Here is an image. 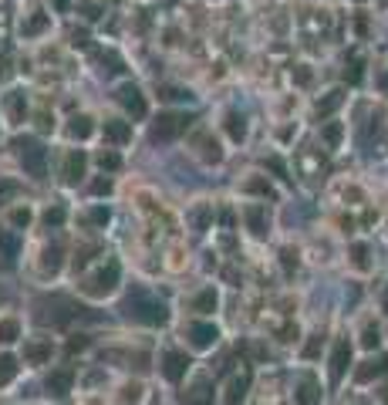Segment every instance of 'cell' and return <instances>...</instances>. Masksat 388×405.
<instances>
[{"mask_svg": "<svg viewBox=\"0 0 388 405\" xmlns=\"http://www.w3.org/2000/svg\"><path fill=\"white\" fill-rule=\"evenodd\" d=\"M118 280H122L118 260H105V264H98L88 277L78 280V294L88 297V301H105V297H112L118 290Z\"/></svg>", "mask_w": 388, "mask_h": 405, "instance_id": "1", "label": "cell"}, {"mask_svg": "<svg viewBox=\"0 0 388 405\" xmlns=\"http://www.w3.org/2000/svg\"><path fill=\"white\" fill-rule=\"evenodd\" d=\"M125 314L129 318H136V321H142V325H166L169 321V308L159 301V297H152L149 290L136 287L132 290V297H129V304H125Z\"/></svg>", "mask_w": 388, "mask_h": 405, "instance_id": "2", "label": "cell"}, {"mask_svg": "<svg viewBox=\"0 0 388 405\" xmlns=\"http://www.w3.org/2000/svg\"><path fill=\"white\" fill-rule=\"evenodd\" d=\"M14 155H17V162L34 176V179H44V173H48V149L41 145L38 138H31V135L17 138V142H14Z\"/></svg>", "mask_w": 388, "mask_h": 405, "instance_id": "3", "label": "cell"}, {"mask_svg": "<svg viewBox=\"0 0 388 405\" xmlns=\"http://www.w3.org/2000/svg\"><path fill=\"white\" fill-rule=\"evenodd\" d=\"M159 371H162V378H166V382L179 385V382L186 378V371H189V355H186L182 348L166 345L162 351H159Z\"/></svg>", "mask_w": 388, "mask_h": 405, "instance_id": "4", "label": "cell"}, {"mask_svg": "<svg viewBox=\"0 0 388 405\" xmlns=\"http://www.w3.org/2000/svg\"><path fill=\"white\" fill-rule=\"evenodd\" d=\"M189 122L193 118L186 115V112H162V115L152 122V138L155 142H173L179 135L189 129Z\"/></svg>", "mask_w": 388, "mask_h": 405, "instance_id": "5", "label": "cell"}, {"mask_svg": "<svg viewBox=\"0 0 388 405\" xmlns=\"http://www.w3.org/2000/svg\"><path fill=\"white\" fill-rule=\"evenodd\" d=\"M182 338H186V345L193 348V351H210L220 341V328H216L213 321H189L182 328Z\"/></svg>", "mask_w": 388, "mask_h": 405, "instance_id": "6", "label": "cell"}, {"mask_svg": "<svg viewBox=\"0 0 388 405\" xmlns=\"http://www.w3.org/2000/svg\"><path fill=\"white\" fill-rule=\"evenodd\" d=\"M115 101L125 108V115H132L136 122L149 115V101H145V95H142V88H138V85H132V81L118 85V88H115Z\"/></svg>", "mask_w": 388, "mask_h": 405, "instance_id": "7", "label": "cell"}, {"mask_svg": "<svg viewBox=\"0 0 388 405\" xmlns=\"http://www.w3.org/2000/svg\"><path fill=\"white\" fill-rule=\"evenodd\" d=\"M348 368H351V341H348V338H338V341L331 345V355H328L331 385H338V382L348 375Z\"/></svg>", "mask_w": 388, "mask_h": 405, "instance_id": "8", "label": "cell"}, {"mask_svg": "<svg viewBox=\"0 0 388 405\" xmlns=\"http://www.w3.org/2000/svg\"><path fill=\"white\" fill-rule=\"evenodd\" d=\"M193 152H196V159H199V162H206V166L223 162V145H220V138H216L210 129L193 132Z\"/></svg>", "mask_w": 388, "mask_h": 405, "instance_id": "9", "label": "cell"}, {"mask_svg": "<svg viewBox=\"0 0 388 405\" xmlns=\"http://www.w3.org/2000/svg\"><path fill=\"white\" fill-rule=\"evenodd\" d=\"M55 338L51 334H34V338H27L24 341V362L27 365H48L51 358H55Z\"/></svg>", "mask_w": 388, "mask_h": 405, "instance_id": "10", "label": "cell"}, {"mask_svg": "<svg viewBox=\"0 0 388 405\" xmlns=\"http://www.w3.org/2000/svg\"><path fill=\"white\" fill-rule=\"evenodd\" d=\"M85 169H88V155L81 149H68L61 155V183L64 186H78L85 179Z\"/></svg>", "mask_w": 388, "mask_h": 405, "instance_id": "11", "label": "cell"}, {"mask_svg": "<svg viewBox=\"0 0 388 405\" xmlns=\"http://www.w3.org/2000/svg\"><path fill=\"white\" fill-rule=\"evenodd\" d=\"M294 405H321V382L314 371H301L294 378Z\"/></svg>", "mask_w": 388, "mask_h": 405, "instance_id": "12", "label": "cell"}, {"mask_svg": "<svg viewBox=\"0 0 388 405\" xmlns=\"http://www.w3.org/2000/svg\"><path fill=\"white\" fill-rule=\"evenodd\" d=\"M51 31V14L48 10H41V7H34V10H27L24 14V20H20V38H41V34H48Z\"/></svg>", "mask_w": 388, "mask_h": 405, "instance_id": "13", "label": "cell"}, {"mask_svg": "<svg viewBox=\"0 0 388 405\" xmlns=\"http://www.w3.org/2000/svg\"><path fill=\"white\" fill-rule=\"evenodd\" d=\"M0 108H3V115L10 125H20L24 118H27V95L20 92V88H10L7 95L0 98Z\"/></svg>", "mask_w": 388, "mask_h": 405, "instance_id": "14", "label": "cell"}, {"mask_svg": "<svg viewBox=\"0 0 388 405\" xmlns=\"http://www.w3.org/2000/svg\"><path fill=\"white\" fill-rule=\"evenodd\" d=\"M247 392H250V371H236L230 375V382L223 388V405H243L247 402Z\"/></svg>", "mask_w": 388, "mask_h": 405, "instance_id": "15", "label": "cell"}, {"mask_svg": "<svg viewBox=\"0 0 388 405\" xmlns=\"http://www.w3.org/2000/svg\"><path fill=\"white\" fill-rule=\"evenodd\" d=\"M243 220H247V230L257 236V240H264L267 233H271V216H267V206H243Z\"/></svg>", "mask_w": 388, "mask_h": 405, "instance_id": "16", "label": "cell"}, {"mask_svg": "<svg viewBox=\"0 0 388 405\" xmlns=\"http://www.w3.org/2000/svg\"><path fill=\"white\" fill-rule=\"evenodd\" d=\"M101 135H105L108 145H125V142H132V122H125V118H105L101 122Z\"/></svg>", "mask_w": 388, "mask_h": 405, "instance_id": "17", "label": "cell"}, {"mask_svg": "<svg viewBox=\"0 0 388 405\" xmlns=\"http://www.w3.org/2000/svg\"><path fill=\"white\" fill-rule=\"evenodd\" d=\"M71 385H75V368H55V371L48 375V382H44L48 395H55V399L68 395V392H71Z\"/></svg>", "mask_w": 388, "mask_h": 405, "instance_id": "18", "label": "cell"}, {"mask_svg": "<svg viewBox=\"0 0 388 405\" xmlns=\"http://www.w3.org/2000/svg\"><path fill=\"white\" fill-rule=\"evenodd\" d=\"M61 264H64V260H61V247H58V243L44 247V250H41V260H38V277H44V280H48V277H58Z\"/></svg>", "mask_w": 388, "mask_h": 405, "instance_id": "19", "label": "cell"}, {"mask_svg": "<svg viewBox=\"0 0 388 405\" xmlns=\"http://www.w3.org/2000/svg\"><path fill=\"white\" fill-rule=\"evenodd\" d=\"M243 193L247 196H260V199H277V186H273L267 176H260V173H253V176H247L243 179Z\"/></svg>", "mask_w": 388, "mask_h": 405, "instance_id": "20", "label": "cell"}, {"mask_svg": "<svg viewBox=\"0 0 388 405\" xmlns=\"http://www.w3.org/2000/svg\"><path fill=\"white\" fill-rule=\"evenodd\" d=\"M64 135L71 138V142H85V138H92L95 135V118L92 115H71L68 118V125H64Z\"/></svg>", "mask_w": 388, "mask_h": 405, "instance_id": "21", "label": "cell"}, {"mask_svg": "<svg viewBox=\"0 0 388 405\" xmlns=\"http://www.w3.org/2000/svg\"><path fill=\"white\" fill-rule=\"evenodd\" d=\"M182 405H213V388H210V378H196L193 385L182 392Z\"/></svg>", "mask_w": 388, "mask_h": 405, "instance_id": "22", "label": "cell"}, {"mask_svg": "<svg viewBox=\"0 0 388 405\" xmlns=\"http://www.w3.org/2000/svg\"><path fill=\"white\" fill-rule=\"evenodd\" d=\"M186 304H189V311H196V314H213L216 304H220V294H216V287H203V290H196Z\"/></svg>", "mask_w": 388, "mask_h": 405, "instance_id": "23", "label": "cell"}, {"mask_svg": "<svg viewBox=\"0 0 388 405\" xmlns=\"http://www.w3.org/2000/svg\"><path fill=\"white\" fill-rule=\"evenodd\" d=\"M223 132L230 135V142H243L247 138V118L240 115L236 108H227L223 112Z\"/></svg>", "mask_w": 388, "mask_h": 405, "instance_id": "24", "label": "cell"}, {"mask_svg": "<svg viewBox=\"0 0 388 405\" xmlns=\"http://www.w3.org/2000/svg\"><path fill=\"white\" fill-rule=\"evenodd\" d=\"M321 142H324V149H341V142H345V122H338V118H328L324 125H321Z\"/></svg>", "mask_w": 388, "mask_h": 405, "instance_id": "25", "label": "cell"}, {"mask_svg": "<svg viewBox=\"0 0 388 405\" xmlns=\"http://www.w3.org/2000/svg\"><path fill=\"white\" fill-rule=\"evenodd\" d=\"M388 371V358H368V362H361V368H354V382H371V378H378V375H385Z\"/></svg>", "mask_w": 388, "mask_h": 405, "instance_id": "26", "label": "cell"}, {"mask_svg": "<svg viewBox=\"0 0 388 405\" xmlns=\"http://www.w3.org/2000/svg\"><path fill=\"white\" fill-rule=\"evenodd\" d=\"M20 341V318L17 314H3L0 318V345L10 348Z\"/></svg>", "mask_w": 388, "mask_h": 405, "instance_id": "27", "label": "cell"}, {"mask_svg": "<svg viewBox=\"0 0 388 405\" xmlns=\"http://www.w3.org/2000/svg\"><path fill=\"white\" fill-rule=\"evenodd\" d=\"M108 220H112V210H108L105 203H98V206H92V210L81 213V223H85V227H92V230H105V227H108Z\"/></svg>", "mask_w": 388, "mask_h": 405, "instance_id": "28", "label": "cell"}, {"mask_svg": "<svg viewBox=\"0 0 388 405\" xmlns=\"http://www.w3.org/2000/svg\"><path fill=\"white\" fill-rule=\"evenodd\" d=\"M210 223H213V206H210V203H196L193 210H189V227H193L196 233H206Z\"/></svg>", "mask_w": 388, "mask_h": 405, "instance_id": "29", "label": "cell"}, {"mask_svg": "<svg viewBox=\"0 0 388 405\" xmlns=\"http://www.w3.org/2000/svg\"><path fill=\"white\" fill-rule=\"evenodd\" d=\"M341 101H345V92H341V88H331V92H324V98L314 101V112L324 118V115H331L334 108H341Z\"/></svg>", "mask_w": 388, "mask_h": 405, "instance_id": "30", "label": "cell"}, {"mask_svg": "<svg viewBox=\"0 0 388 405\" xmlns=\"http://www.w3.org/2000/svg\"><path fill=\"white\" fill-rule=\"evenodd\" d=\"M31 220H34V210H31L27 203H17V206H10V210H7V223H10L14 230H27V227H31Z\"/></svg>", "mask_w": 388, "mask_h": 405, "instance_id": "31", "label": "cell"}, {"mask_svg": "<svg viewBox=\"0 0 388 405\" xmlns=\"http://www.w3.org/2000/svg\"><path fill=\"white\" fill-rule=\"evenodd\" d=\"M17 250H20V236H17V230H3L0 233V257L10 264L14 257H17Z\"/></svg>", "mask_w": 388, "mask_h": 405, "instance_id": "32", "label": "cell"}, {"mask_svg": "<svg viewBox=\"0 0 388 405\" xmlns=\"http://www.w3.org/2000/svg\"><path fill=\"white\" fill-rule=\"evenodd\" d=\"M17 371H20V365H17V358L14 355H0V388H7L14 378H17Z\"/></svg>", "mask_w": 388, "mask_h": 405, "instance_id": "33", "label": "cell"}, {"mask_svg": "<svg viewBox=\"0 0 388 405\" xmlns=\"http://www.w3.org/2000/svg\"><path fill=\"white\" fill-rule=\"evenodd\" d=\"M118 392H122V395H118V402L122 405H138L142 399H145V385H142V382H125Z\"/></svg>", "mask_w": 388, "mask_h": 405, "instance_id": "34", "label": "cell"}, {"mask_svg": "<svg viewBox=\"0 0 388 405\" xmlns=\"http://www.w3.org/2000/svg\"><path fill=\"white\" fill-rule=\"evenodd\" d=\"M348 257H351V267L354 270H371V260H368V247L365 243H351V250H348Z\"/></svg>", "mask_w": 388, "mask_h": 405, "instance_id": "35", "label": "cell"}, {"mask_svg": "<svg viewBox=\"0 0 388 405\" xmlns=\"http://www.w3.org/2000/svg\"><path fill=\"white\" fill-rule=\"evenodd\" d=\"M95 162H98V169H101V173H118V169H122V155L112 152V149L98 152V155H95Z\"/></svg>", "mask_w": 388, "mask_h": 405, "instance_id": "36", "label": "cell"}, {"mask_svg": "<svg viewBox=\"0 0 388 405\" xmlns=\"http://www.w3.org/2000/svg\"><path fill=\"white\" fill-rule=\"evenodd\" d=\"M365 75V58L361 55H351V61H345V78H348V85H358Z\"/></svg>", "mask_w": 388, "mask_h": 405, "instance_id": "37", "label": "cell"}, {"mask_svg": "<svg viewBox=\"0 0 388 405\" xmlns=\"http://www.w3.org/2000/svg\"><path fill=\"white\" fill-rule=\"evenodd\" d=\"M64 220H68V210H64V206H48V210H44V223H48V227H61V223H64Z\"/></svg>", "mask_w": 388, "mask_h": 405, "instance_id": "38", "label": "cell"}, {"mask_svg": "<svg viewBox=\"0 0 388 405\" xmlns=\"http://www.w3.org/2000/svg\"><path fill=\"white\" fill-rule=\"evenodd\" d=\"M378 345H382V338H378V328H371V325H365V328H361V348H368V351H375Z\"/></svg>", "mask_w": 388, "mask_h": 405, "instance_id": "39", "label": "cell"}, {"mask_svg": "<svg viewBox=\"0 0 388 405\" xmlns=\"http://www.w3.org/2000/svg\"><path fill=\"white\" fill-rule=\"evenodd\" d=\"M321 341H324V338H321V334H317V331H314V334H310V341L308 345H304V351H301V355H304V358H317V351H321Z\"/></svg>", "mask_w": 388, "mask_h": 405, "instance_id": "40", "label": "cell"}, {"mask_svg": "<svg viewBox=\"0 0 388 405\" xmlns=\"http://www.w3.org/2000/svg\"><path fill=\"white\" fill-rule=\"evenodd\" d=\"M92 253H98V247L92 243V247H81V250L75 253V267H85L88 260H92Z\"/></svg>", "mask_w": 388, "mask_h": 405, "instance_id": "41", "label": "cell"}, {"mask_svg": "<svg viewBox=\"0 0 388 405\" xmlns=\"http://www.w3.org/2000/svg\"><path fill=\"white\" fill-rule=\"evenodd\" d=\"M291 78L297 81V85H310V68L308 64H297V68L291 71Z\"/></svg>", "mask_w": 388, "mask_h": 405, "instance_id": "42", "label": "cell"}, {"mask_svg": "<svg viewBox=\"0 0 388 405\" xmlns=\"http://www.w3.org/2000/svg\"><path fill=\"white\" fill-rule=\"evenodd\" d=\"M38 129L41 132H55V115L51 112H38Z\"/></svg>", "mask_w": 388, "mask_h": 405, "instance_id": "43", "label": "cell"}, {"mask_svg": "<svg viewBox=\"0 0 388 405\" xmlns=\"http://www.w3.org/2000/svg\"><path fill=\"white\" fill-rule=\"evenodd\" d=\"M169 101H193V92H182V88H166Z\"/></svg>", "mask_w": 388, "mask_h": 405, "instance_id": "44", "label": "cell"}, {"mask_svg": "<svg viewBox=\"0 0 388 405\" xmlns=\"http://www.w3.org/2000/svg\"><path fill=\"white\" fill-rule=\"evenodd\" d=\"M182 257H186V250H182V247H173V250H169V267L179 270L182 267Z\"/></svg>", "mask_w": 388, "mask_h": 405, "instance_id": "45", "label": "cell"}, {"mask_svg": "<svg viewBox=\"0 0 388 405\" xmlns=\"http://www.w3.org/2000/svg\"><path fill=\"white\" fill-rule=\"evenodd\" d=\"M92 190H95L98 196H101V193H112V179H95V183H92Z\"/></svg>", "mask_w": 388, "mask_h": 405, "instance_id": "46", "label": "cell"}, {"mask_svg": "<svg viewBox=\"0 0 388 405\" xmlns=\"http://www.w3.org/2000/svg\"><path fill=\"white\" fill-rule=\"evenodd\" d=\"M375 85H378V92H385V95H388V68H382V71H378Z\"/></svg>", "mask_w": 388, "mask_h": 405, "instance_id": "47", "label": "cell"}, {"mask_svg": "<svg viewBox=\"0 0 388 405\" xmlns=\"http://www.w3.org/2000/svg\"><path fill=\"white\" fill-rule=\"evenodd\" d=\"M280 257H284V267H287V270H291V267H297V253L284 250V253H280Z\"/></svg>", "mask_w": 388, "mask_h": 405, "instance_id": "48", "label": "cell"}, {"mask_svg": "<svg viewBox=\"0 0 388 405\" xmlns=\"http://www.w3.org/2000/svg\"><path fill=\"white\" fill-rule=\"evenodd\" d=\"M78 405H105V399H101V395H88V399H81Z\"/></svg>", "mask_w": 388, "mask_h": 405, "instance_id": "49", "label": "cell"}, {"mask_svg": "<svg viewBox=\"0 0 388 405\" xmlns=\"http://www.w3.org/2000/svg\"><path fill=\"white\" fill-rule=\"evenodd\" d=\"M68 3H71V0H55V7H58V10H64Z\"/></svg>", "mask_w": 388, "mask_h": 405, "instance_id": "50", "label": "cell"}, {"mask_svg": "<svg viewBox=\"0 0 388 405\" xmlns=\"http://www.w3.org/2000/svg\"><path fill=\"white\" fill-rule=\"evenodd\" d=\"M382 304H385V311H388V290H385V294H382Z\"/></svg>", "mask_w": 388, "mask_h": 405, "instance_id": "51", "label": "cell"}, {"mask_svg": "<svg viewBox=\"0 0 388 405\" xmlns=\"http://www.w3.org/2000/svg\"><path fill=\"white\" fill-rule=\"evenodd\" d=\"M382 402H388V385H385V392H382Z\"/></svg>", "mask_w": 388, "mask_h": 405, "instance_id": "52", "label": "cell"}]
</instances>
